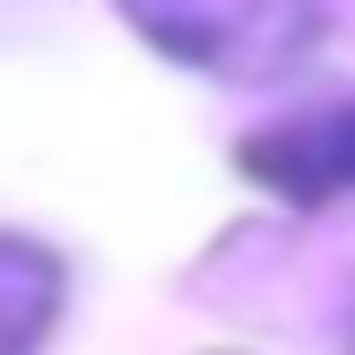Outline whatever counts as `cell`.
Segmentation results:
<instances>
[{"mask_svg": "<svg viewBox=\"0 0 355 355\" xmlns=\"http://www.w3.org/2000/svg\"><path fill=\"white\" fill-rule=\"evenodd\" d=\"M165 61L200 69L225 87H269L304 69L329 35L321 0H113Z\"/></svg>", "mask_w": 355, "mask_h": 355, "instance_id": "6da1fadb", "label": "cell"}, {"mask_svg": "<svg viewBox=\"0 0 355 355\" xmlns=\"http://www.w3.org/2000/svg\"><path fill=\"white\" fill-rule=\"evenodd\" d=\"M243 165L277 191V200H355V96L321 104V113L269 121V130L243 148Z\"/></svg>", "mask_w": 355, "mask_h": 355, "instance_id": "7a4b0ae2", "label": "cell"}, {"mask_svg": "<svg viewBox=\"0 0 355 355\" xmlns=\"http://www.w3.org/2000/svg\"><path fill=\"white\" fill-rule=\"evenodd\" d=\"M69 269L26 234H0V355H35L61 321Z\"/></svg>", "mask_w": 355, "mask_h": 355, "instance_id": "3957f363", "label": "cell"}]
</instances>
